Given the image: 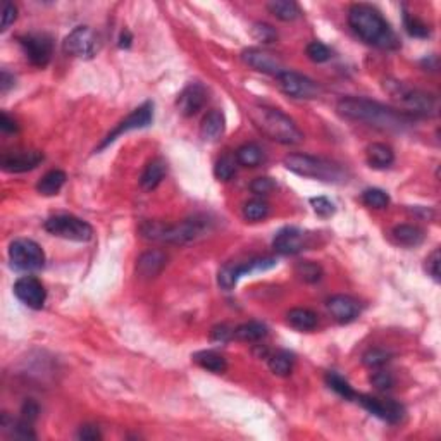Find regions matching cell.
Masks as SVG:
<instances>
[{
	"label": "cell",
	"instance_id": "6da1fadb",
	"mask_svg": "<svg viewBox=\"0 0 441 441\" xmlns=\"http://www.w3.org/2000/svg\"><path fill=\"white\" fill-rule=\"evenodd\" d=\"M338 114L347 120L365 123L369 126L388 131H403L412 128L416 117L403 113L400 109L386 107L379 102L361 97H345L337 105Z\"/></svg>",
	"mask_w": 441,
	"mask_h": 441
},
{
	"label": "cell",
	"instance_id": "7a4b0ae2",
	"mask_svg": "<svg viewBox=\"0 0 441 441\" xmlns=\"http://www.w3.org/2000/svg\"><path fill=\"white\" fill-rule=\"evenodd\" d=\"M348 25L362 42L385 50L400 49V40L378 9L369 4H354L348 11Z\"/></svg>",
	"mask_w": 441,
	"mask_h": 441
},
{
	"label": "cell",
	"instance_id": "3957f363",
	"mask_svg": "<svg viewBox=\"0 0 441 441\" xmlns=\"http://www.w3.org/2000/svg\"><path fill=\"white\" fill-rule=\"evenodd\" d=\"M212 229V220L207 216H193L181 220L178 225H166L161 220H145L140 226V235L145 240L162 243L186 245L207 236Z\"/></svg>",
	"mask_w": 441,
	"mask_h": 441
},
{
	"label": "cell",
	"instance_id": "277c9868",
	"mask_svg": "<svg viewBox=\"0 0 441 441\" xmlns=\"http://www.w3.org/2000/svg\"><path fill=\"white\" fill-rule=\"evenodd\" d=\"M250 120L271 140L283 145H298L304 142V133L291 117L281 111L266 105H256L250 109Z\"/></svg>",
	"mask_w": 441,
	"mask_h": 441
},
{
	"label": "cell",
	"instance_id": "5b68a950",
	"mask_svg": "<svg viewBox=\"0 0 441 441\" xmlns=\"http://www.w3.org/2000/svg\"><path fill=\"white\" fill-rule=\"evenodd\" d=\"M385 90L392 95L393 100L403 109V113L410 114L414 117H434L440 111V102L438 97L427 91L412 88L402 81H385ZM400 109V111H402Z\"/></svg>",
	"mask_w": 441,
	"mask_h": 441
},
{
	"label": "cell",
	"instance_id": "8992f818",
	"mask_svg": "<svg viewBox=\"0 0 441 441\" xmlns=\"http://www.w3.org/2000/svg\"><path fill=\"white\" fill-rule=\"evenodd\" d=\"M284 168L302 178L319 179L324 183H340L345 179V171L335 162L307 154H290L284 157Z\"/></svg>",
	"mask_w": 441,
	"mask_h": 441
},
{
	"label": "cell",
	"instance_id": "52a82bcc",
	"mask_svg": "<svg viewBox=\"0 0 441 441\" xmlns=\"http://www.w3.org/2000/svg\"><path fill=\"white\" fill-rule=\"evenodd\" d=\"M45 229L54 236L71 242H88L93 238V228L87 220L69 214H59L45 220Z\"/></svg>",
	"mask_w": 441,
	"mask_h": 441
},
{
	"label": "cell",
	"instance_id": "ba28073f",
	"mask_svg": "<svg viewBox=\"0 0 441 441\" xmlns=\"http://www.w3.org/2000/svg\"><path fill=\"white\" fill-rule=\"evenodd\" d=\"M278 260L274 257H257V259H250L247 262H235L226 264L219 269L217 274V283L223 290H233L238 283L242 276H250L253 273H264L273 267H276Z\"/></svg>",
	"mask_w": 441,
	"mask_h": 441
},
{
	"label": "cell",
	"instance_id": "9c48e42d",
	"mask_svg": "<svg viewBox=\"0 0 441 441\" xmlns=\"http://www.w3.org/2000/svg\"><path fill=\"white\" fill-rule=\"evenodd\" d=\"M9 259L12 267L19 271H38L45 266L42 247L28 238H18L9 245Z\"/></svg>",
	"mask_w": 441,
	"mask_h": 441
},
{
	"label": "cell",
	"instance_id": "30bf717a",
	"mask_svg": "<svg viewBox=\"0 0 441 441\" xmlns=\"http://www.w3.org/2000/svg\"><path fill=\"white\" fill-rule=\"evenodd\" d=\"M100 49V40L97 33L88 26H78L64 38L63 50L67 56L80 57V59H91Z\"/></svg>",
	"mask_w": 441,
	"mask_h": 441
},
{
	"label": "cell",
	"instance_id": "8fae6325",
	"mask_svg": "<svg viewBox=\"0 0 441 441\" xmlns=\"http://www.w3.org/2000/svg\"><path fill=\"white\" fill-rule=\"evenodd\" d=\"M152 121H154V104H152V102H145L144 105H140L138 109H135L133 113H131L126 120L121 121V123L117 124V126L114 128V130L104 138V140H102V144L98 145L97 150L98 152L104 150V148L109 147V145L113 144V142H116L121 135L150 126Z\"/></svg>",
	"mask_w": 441,
	"mask_h": 441
},
{
	"label": "cell",
	"instance_id": "7c38bea8",
	"mask_svg": "<svg viewBox=\"0 0 441 441\" xmlns=\"http://www.w3.org/2000/svg\"><path fill=\"white\" fill-rule=\"evenodd\" d=\"M278 81H280V88L288 97L312 100V98H317L319 95L322 93L321 87H319L314 80L290 69L281 73L280 76H278Z\"/></svg>",
	"mask_w": 441,
	"mask_h": 441
},
{
	"label": "cell",
	"instance_id": "4fadbf2b",
	"mask_svg": "<svg viewBox=\"0 0 441 441\" xmlns=\"http://www.w3.org/2000/svg\"><path fill=\"white\" fill-rule=\"evenodd\" d=\"M19 45L25 52L26 59L35 67H45L52 57V40L40 33L19 36Z\"/></svg>",
	"mask_w": 441,
	"mask_h": 441
},
{
	"label": "cell",
	"instance_id": "5bb4252c",
	"mask_svg": "<svg viewBox=\"0 0 441 441\" xmlns=\"http://www.w3.org/2000/svg\"><path fill=\"white\" fill-rule=\"evenodd\" d=\"M355 400L372 416L379 417L389 424L400 422L405 416V409L395 400H381L371 395H355Z\"/></svg>",
	"mask_w": 441,
	"mask_h": 441
},
{
	"label": "cell",
	"instance_id": "9a60e30c",
	"mask_svg": "<svg viewBox=\"0 0 441 441\" xmlns=\"http://www.w3.org/2000/svg\"><path fill=\"white\" fill-rule=\"evenodd\" d=\"M243 63L249 64L256 71L264 74H271V76H280L281 73L286 71L283 60L273 52H267L262 49H247L242 52Z\"/></svg>",
	"mask_w": 441,
	"mask_h": 441
},
{
	"label": "cell",
	"instance_id": "2e32d148",
	"mask_svg": "<svg viewBox=\"0 0 441 441\" xmlns=\"http://www.w3.org/2000/svg\"><path fill=\"white\" fill-rule=\"evenodd\" d=\"M14 293L16 297H18L19 300L30 308L40 310V308L45 305V300H47L45 286H43L35 276L19 278L14 284Z\"/></svg>",
	"mask_w": 441,
	"mask_h": 441
},
{
	"label": "cell",
	"instance_id": "e0dca14e",
	"mask_svg": "<svg viewBox=\"0 0 441 441\" xmlns=\"http://www.w3.org/2000/svg\"><path fill=\"white\" fill-rule=\"evenodd\" d=\"M43 162V154L38 150H12L2 155L0 166L5 172H26L38 168Z\"/></svg>",
	"mask_w": 441,
	"mask_h": 441
},
{
	"label": "cell",
	"instance_id": "ac0fdd59",
	"mask_svg": "<svg viewBox=\"0 0 441 441\" xmlns=\"http://www.w3.org/2000/svg\"><path fill=\"white\" fill-rule=\"evenodd\" d=\"M308 243V236L298 228H283L274 236L273 247L281 256H295L305 250Z\"/></svg>",
	"mask_w": 441,
	"mask_h": 441
},
{
	"label": "cell",
	"instance_id": "d6986e66",
	"mask_svg": "<svg viewBox=\"0 0 441 441\" xmlns=\"http://www.w3.org/2000/svg\"><path fill=\"white\" fill-rule=\"evenodd\" d=\"M207 102V90L200 83H192L179 93L176 105L185 117H192L199 113Z\"/></svg>",
	"mask_w": 441,
	"mask_h": 441
},
{
	"label": "cell",
	"instance_id": "ffe728a7",
	"mask_svg": "<svg viewBox=\"0 0 441 441\" xmlns=\"http://www.w3.org/2000/svg\"><path fill=\"white\" fill-rule=\"evenodd\" d=\"M328 310L333 315L338 322L341 324H348V322L355 321L361 314V305L355 298L348 297V295H335L328 300Z\"/></svg>",
	"mask_w": 441,
	"mask_h": 441
},
{
	"label": "cell",
	"instance_id": "44dd1931",
	"mask_svg": "<svg viewBox=\"0 0 441 441\" xmlns=\"http://www.w3.org/2000/svg\"><path fill=\"white\" fill-rule=\"evenodd\" d=\"M168 264V256L161 250H148L142 253L137 260V273L144 280H152L162 273V269Z\"/></svg>",
	"mask_w": 441,
	"mask_h": 441
},
{
	"label": "cell",
	"instance_id": "7402d4cb",
	"mask_svg": "<svg viewBox=\"0 0 441 441\" xmlns=\"http://www.w3.org/2000/svg\"><path fill=\"white\" fill-rule=\"evenodd\" d=\"M166 172H168V164H166L164 159H154L152 162H148L147 168L142 172L140 186L147 192H152V190H155L161 185Z\"/></svg>",
	"mask_w": 441,
	"mask_h": 441
},
{
	"label": "cell",
	"instance_id": "603a6c76",
	"mask_svg": "<svg viewBox=\"0 0 441 441\" xmlns=\"http://www.w3.org/2000/svg\"><path fill=\"white\" fill-rule=\"evenodd\" d=\"M226 121L225 116L220 111H210L202 121V126H200V135L205 142H217L223 133H225Z\"/></svg>",
	"mask_w": 441,
	"mask_h": 441
},
{
	"label": "cell",
	"instance_id": "cb8c5ba5",
	"mask_svg": "<svg viewBox=\"0 0 441 441\" xmlns=\"http://www.w3.org/2000/svg\"><path fill=\"white\" fill-rule=\"evenodd\" d=\"M192 359L196 365H200V368L205 369V371L214 372V374H225L226 369H228L226 359L214 350L196 352V354L192 355Z\"/></svg>",
	"mask_w": 441,
	"mask_h": 441
},
{
	"label": "cell",
	"instance_id": "d4e9b609",
	"mask_svg": "<svg viewBox=\"0 0 441 441\" xmlns=\"http://www.w3.org/2000/svg\"><path fill=\"white\" fill-rule=\"evenodd\" d=\"M365 157H368V164L374 169H385L395 161V154H393L392 147L385 144L369 145L368 150H365Z\"/></svg>",
	"mask_w": 441,
	"mask_h": 441
},
{
	"label": "cell",
	"instance_id": "484cf974",
	"mask_svg": "<svg viewBox=\"0 0 441 441\" xmlns=\"http://www.w3.org/2000/svg\"><path fill=\"white\" fill-rule=\"evenodd\" d=\"M393 238H395V242L398 243V245L412 249V247H419L420 243L424 242V238H426V235H424L422 229L417 228V226L400 225L393 228Z\"/></svg>",
	"mask_w": 441,
	"mask_h": 441
},
{
	"label": "cell",
	"instance_id": "4316f807",
	"mask_svg": "<svg viewBox=\"0 0 441 441\" xmlns=\"http://www.w3.org/2000/svg\"><path fill=\"white\" fill-rule=\"evenodd\" d=\"M66 172L60 171V169H54V171H49L47 174L42 176V179L36 185V192L43 196L57 195L64 186V183H66Z\"/></svg>",
	"mask_w": 441,
	"mask_h": 441
},
{
	"label": "cell",
	"instance_id": "83f0119b",
	"mask_svg": "<svg viewBox=\"0 0 441 441\" xmlns=\"http://www.w3.org/2000/svg\"><path fill=\"white\" fill-rule=\"evenodd\" d=\"M266 337L267 326L259 321H250L245 322V324H240L238 328H235V335H233V338L245 341V343H256V341H260Z\"/></svg>",
	"mask_w": 441,
	"mask_h": 441
},
{
	"label": "cell",
	"instance_id": "f1b7e54d",
	"mask_svg": "<svg viewBox=\"0 0 441 441\" xmlns=\"http://www.w3.org/2000/svg\"><path fill=\"white\" fill-rule=\"evenodd\" d=\"M267 11L274 16V18L281 19V21H295L302 16V9L298 8L297 2L291 0H273L267 4Z\"/></svg>",
	"mask_w": 441,
	"mask_h": 441
},
{
	"label": "cell",
	"instance_id": "f546056e",
	"mask_svg": "<svg viewBox=\"0 0 441 441\" xmlns=\"http://www.w3.org/2000/svg\"><path fill=\"white\" fill-rule=\"evenodd\" d=\"M288 324L298 331H312L317 326V314L308 308H291L286 314Z\"/></svg>",
	"mask_w": 441,
	"mask_h": 441
},
{
	"label": "cell",
	"instance_id": "4dcf8cb0",
	"mask_svg": "<svg viewBox=\"0 0 441 441\" xmlns=\"http://www.w3.org/2000/svg\"><path fill=\"white\" fill-rule=\"evenodd\" d=\"M236 162L245 168H257L264 162V150L257 144H245L235 152Z\"/></svg>",
	"mask_w": 441,
	"mask_h": 441
},
{
	"label": "cell",
	"instance_id": "1f68e13d",
	"mask_svg": "<svg viewBox=\"0 0 441 441\" xmlns=\"http://www.w3.org/2000/svg\"><path fill=\"white\" fill-rule=\"evenodd\" d=\"M293 362V354H290V352L286 350H280L269 357V369L271 372L276 376H288L291 374Z\"/></svg>",
	"mask_w": 441,
	"mask_h": 441
},
{
	"label": "cell",
	"instance_id": "d6a6232c",
	"mask_svg": "<svg viewBox=\"0 0 441 441\" xmlns=\"http://www.w3.org/2000/svg\"><path fill=\"white\" fill-rule=\"evenodd\" d=\"M326 383H328L329 388L333 389L335 393H338L340 396H343L345 400H355L357 393L354 392L350 383L345 378H341L340 374H337V372H328V374H326Z\"/></svg>",
	"mask_w": 441,
	"mask_h": 441
},
{
	"label": "cell",
	"instance_id": "836d02e7",
	"mask_svg": "<svg viewBox=\"0 0 441 441\" xmlns=\"http://www.w3.org/2000/svg\"><path fill=\"white\" fill-rule=\"evenodd\" d=\"M236 164H238V162H236L235 155H223V157L216 162V166H214V176H216L219 181H229V179L235 176Z\"/></svg>",
	"mask_w": 441,
	"mask_h": 441
},
{
	"label": "cell",
	"instance_id": "e575fe53",
	"mask_svg": "<svg viewBox=\"0 0 441 441\" xmlns=\"http://www.w3.org/2000/svg\"><path fill=\"white\" fill-rule=\"evenodd\" d=\"M269 216V203L262 199H253L250 202L245 203L243 207V217L247 220H252V223H257V220H262Z\"/></svg>",
	"mask_w": 441,
	"mask_h": 441
},
{
	"label": "cell",
	"instance_id": "d590c367",
	"mask_svg": "<svg viewBox=\"0 0 441 441\" xmlns=\"http://www.w3.org/2000/svg\"><path fill=\"white\" fill-rule=\"evenodd\" d=\"M295 274H297L302 281L312 284L321 281L324 273H322V267L319 266V264L310 262V260H304V262H298L297 266H295Z\"/></svg>",
	"mask_w": 441,
	"mask_h": 441
},
{
	"label": "cell",
	"instance_id": "8d00e7d4",
	"mask_svg": "<svg viewBox=\"0 0 441 441\" xmlns=\"http://www.w3.org/2000/svg\"><path fill=\"white\" fill-rule=\"evenodd\" d=\"M403 25H405L407 33L410 36H414V38H427L431 35L429 26L424 21H420L419 18H416L414 14H409V12L403 14Z\"/></svg>",
	"mask_w": 441,
	"mask_h": 441
},
{
	"label": "cell",
	"instance_id": "74e56055",
	"mask_svg": "<svg viewBox=\"0 0 441 441\" xmlns=\"http://www.w3.org/2000/svg\"><path fill=\"white\" fill-rule=\"evenodd\" d=\"M362 202L371 209H386L389 203L388 193L379 188H369L362 193Z\"/></svg>",
	"mask_w": 441,
	"mask_h": 441
},
{
	"label": "cell",
	"instance_id": "f35d334b",
	"mask_svg": "<svg viewBox=\"0 0 441 441\" xmlns=\"http://www.w3.org/2000/svg\"><path fill=\"white\" fill-rule=\"evenodd\" d=\"M392 359V354L383 348H371L362 355V364L369 369H379Z\"/></svg>",
	"mask_w": 441,
	"mask_h": 441
},
{
	"label": "cell",
	"instance_id": "ab89813d",
	"mask_svg": "<svg viewBox=\"0 0 441 441\" xmlns=\"http://www.w3.org/2000/svg\"><path fill=\"white\" fill-rule=\"evenodd\" d=\"M252 36L260 43H273L278 40V32L267 23H256L252 28Z\"/></svg>",
	"mask_w": 441,
	"mask_h": 441
},
{
	"label": "cell",
	"instance_id": "60d3db41",
	"mask_svg": "<svg viewBox=\"0 0 441 441\" xmlns=\"http://www.w3.org/2000/svg\"><path fill=\"white\" fill-rule=\"evenodd\" d=\"M305 54H307V57L312 60V63H317V64L326 63V60H329V57H331V50L321 42L308 43L307 49H305Z\"/></svg>",
	"mask_w": 441,
	"mask_h": 441
},
{
	"label": "cell",
	"instance_id": "b9f144b4",
	"mask_svg": "<svg viewBox=\"0 0 441 441\" xmlns=\"http://www.w3.org/2000/svg\"><path fill=\"white\" fill-rule=\"evenodd\" d=\"M310 205L314 207V212L319 217H331L335 214V203L326 196H314L310 199Z\"/></svg>",
	"mask_w": 441,
	"mask_h": 441
},
{
	"label": "cell",
	"instance_id": "7bdbcfd3",
	"mask_svg": "<svg viewBox=\"0 0 441 441\" xmlns=\"http://www.w3.org/2000/svg\"><path fill=\"white\" fill-rule=\"evenodd\" d=\"M235 335V328L228 324H217L214 326L212 331H210V340L212 341H219V343H226L229 341Z\"/></svg>",
	"mask_w": 441,
	"mask_h": 441
},
{
	"label": "cell",
	"instance_id": "ee69618b",
	"mask_svg": "<svg viewBox=\"0 0 441 441\" xmlns=\"http://www.w3.org/2000/svg\"><path fill=\"white\" fill-rule=\"evenodd\" d=\"M274 188H276V183L271 178H257L250 183V192L259 196L269 195Z\"/></svg>",
	"mask_w": 441,
	"mask_h": 441
},
{
	"label": "cell",
	"instance_id": "f6af8a7d",
	"mask_svg": "<svg viewBox=\"0 0 441 441\" xmlns=\"http://www.w3.org/2000/svg\"><path fill=\"white\" fill-rule=\"evenodd\" d=\"M440 262H441V252L440 249L434 250L429 257L426 259V271L434 281H440Z\"/></svg>",
	"mask_w": 441,
	"mask_h": 441
},
{
	"label": "cell",
	"instance_id": "bcb514c9",
	"mask_svg": "<svg viewBox=\"0 0 441 441\" xmlns=\"http://www.w3.org/2000/svg\"><path fill=\"white\" fill-rule=\"evenodd\" d=\"M371 383H372V386H376L378 389L385 392V389H389L393 385H395V379H393V376L389 374V372L379 371V372H374V374L371 376Z\"/></svg>",
	"mask_w": 441,
	"mask_h": 441
},
{
	"label": "cell",
	"instance_id": "7dc6e473",
	"mask_svg": "<svg viewBox=\"0 0 441 441\" xmlns=\"http://www.w3.org/2000/svg\"><path fill=\"white\" fill-rule=\"evenodd\" d=\"M38 414H40V407L35 400H26V402L23 403L21 419L28 420V422L33 424L36 419H38Z\"/></svg>",
	"mask_w": 441,
	"mask_h": 441
},
{
	"label": "cell",
	"instance_id": "c3c4849f",
	"mask_svg": "<svg viewBox=\"0 0 441 441\" xmlns=\"http://www.w3.org/2000/svg\"><path fill=\"white\" fill-rule=\"evenodd\" d=\"M16 18H18V8L12 2H5L4 11H2V28L0 30L5 32L16 21Z\"/></svg>",
	"mask_w": 441,
	"mask_h": 441
},
{
	"label": "cell",
	"instance_id": "681fc988",
	"mask_svg": "<svg viewBox=\"0 0 441 441\" xmlns=\"http://www.w3.org/2000/svg\"><path fill=\"white\" fill-rule=\"evenodd\" d=\"M78 438L83 441H98L102 440V434L97 426H93V424H84V426H81L80 431H78Z\"/></svg>",
	"mask_w": 441,
	"mask_h": 441
},
{
	"label": "cell",
	"instance_id": "f907efd6",
	"mask_svg": "<svg viewBox=\"0 0 441 441\" xmlns=\"http://www.w3.org/2000/svg\"><path fill=\"white\" fill-rule=\"evenodd\" d=\"M0 130L4 131V133H16L19 128H18V123H16L14 120H11L8 114L2 113V116H0Z\"/></svg>",
	"mask_w": 441,
	"mask_h": 441
},
{
	"label": "cell",
	"instance_id": "816d5d0a",
	"mask_svg": "<svg viewBox=\"0 0 441 441\" xmlns=\"http://www.w3.org/2000/svg\"><path fill=\"white\" fill-rule=\"evenodd\" d=\"M14 76L12 74H9L8 71L2 69V74H0V91L2 93H5V91L9 90L11 87H14Z\"/></svg>",
	"mask_w": 441,
	"mask_h": 441
},
{
	"label": "cell",
	"instance_id": "f5cc1de1",
	"mask_svg": "<svg viewBox=\"0 0 441 441\" xmlns=\"http://www.w3.org/2000/svg\"><path fill=\"white\" fill-rule=\"evenodd\" d=\"M131 42H133V35H131V33L128 32V30H124V32L121 33L120 43H117V45H120L121 49H130Z\"/></svg>",
	"mask_w": 441,
	"mask_h": 441
}]
</instances>
